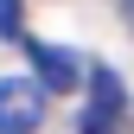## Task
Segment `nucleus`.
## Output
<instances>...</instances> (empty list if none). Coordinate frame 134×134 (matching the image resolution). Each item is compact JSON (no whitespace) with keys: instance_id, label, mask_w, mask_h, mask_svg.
<instances>
[{"instance_id":"nucleus-3","label":"nucleus","mask_w":134,"mask_h":134,"mask_svg":"<svg viewBox=\"0 0 134 134\" xmlns=\"http://www.w3.org/2000/svg\"><path fill=\"white\" fill-rule=\"evenodd\" d=\"M26 58L38 64V83H45V90H77V83H83L77 51H58V45H26Z\"/></svg>"},{"instance_id":"nucleus-4","label":"nucleus","mask_w":134,"mask_h":134,"mask_svg":"<svg viewBox=\"0 0 134 134\" xmlns=\"http://www.w3.org/2000/svg\"><path fill=\"white\" fill-rule=\"evenodd\" d=\"M0 38L26 45V26H19V0H0Z\"/></svg>"},{"instance_id":"nucleus-2","label":"nucleus","mask_w":134,"mask_h":134,"mask_svg":"<svg viewBox=\"0 0 134 134\" xmlns=\"http://www.w3.org/2000/svg\"><path fill=\"white\" fill-rule=\"evenodd\" d=\"M45 128V83L0 77V134H38Z\"/></svg>"},{"instance_id":"nucleus-1","label":"nucleus","mask_w":134,"mask_h":134,"mask_svg":"<svg viewBox=\"0 0 134 134\" xmlns=\"http://www.w3.org/2000/svg\"><path fill=\"white\" fill-rule=\"evenodd\" d=\"M83 134H134V115H128V90L109 64L90 70V115H83Z\"/></svg>"}]
</instances>
